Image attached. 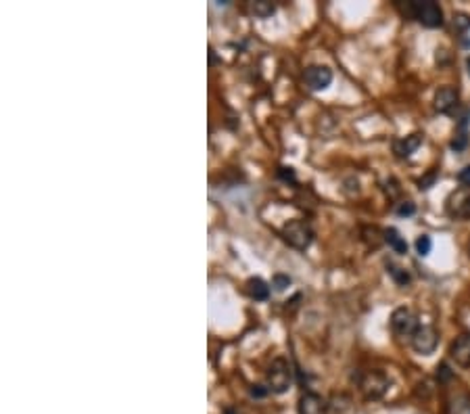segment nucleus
<instances>
[{
  "label": "nucleus",
  "instance_id": "12",
  "mask_svg": "<svg viewBox=\"0 0 470 414\" xmlns=\"http://www.w3.org/2000/svg\"><path fill=\"white\" fill-rule=\"evenodd\" d=\"M422 145V134L420 132H414L406 138H398V141H393V153L402 159L410 157L412 153L418 151V147Z\"/></svg>",
  "mask_w": 470,
  "mask_h": 414
},
{
  "label": "nucleus",
  "instance_id": "1",
  "mask_svg": "<svg viewBox=\"0 0 470 414\" xmlns=\"http://www.w3.org/2000/svg\"><path fill=\"white\" fill-rule=\"evenodd\" d=\"M406 15L414 17L424 28H441L443 26V11L435 0H408Z\"/></svg>",
  "mask_w": 470,
  "mask_h": 414
},
{
  "label": "nucleus",
  "instance_id": "14",
  "mask_svg": "<svg viewBox=\"0 0 470 414\" xmlns=\"http://www.w3.org/2000/svg\"><path fill=\"white\" fill-rule=\"evenodd\" d=\"M382 241L393 249L395 253H400V255H406L408 253V243H406V239L400 235V230L398 228H386L384 233H382Z\"/></svg>",
  "mask_w": 470,
  "mask_h": 414
},
{
  "label": "nucleus",
  "instance_id": "3",
  "mask_svg": "<svg viewBox=\"0 0 470 414\" xmlns=\"http://www.w3.org/2000/svg\"><path fill=\"white\" fill-rule=\"evenodd\" d=\"M282 237H284V241H286L291 247L303 251V249H307V247L311 245V241H313V230H311V226H309L305 220H291V222L284 226Z\"/></svg>",
  "mask_w": 470,
  "mask_h": 414
},
{
  "label": "nucleus",
  "instance_id": "4",
  "mask_svg": "<svg viewBox=\"0 0 470 414\" xmlns=\"http://www.w3.org/2000/svg\"><path fill=\"white\" fill-rule=\"evenodd\" d=\"M293 371L284 358H276L268 368V391L272 393H284L291 387Z\"/></svg>",
  "mask_w": 470,
  "mask_h": 414
},
{
  "label": "nucleus",
  "instance_id": "28",
  "mask_svg": "<svg viewBox=\"0 0 470 414\" xmlns=\"http://www.w3.org/2000/svg\"><path fill=\"white\" fill-rule=\"evenodd\" d=\"M468 253H470V245H468Z\"/></svg>",
  "mask_w": 470,
  "mask_h": 414
},
{
  "label": "nucleus",
  "instance_id": "18",
  "mask_svg": "<svg viewBox=\"0 0 470 414\" xmlns=\"http://www.w3.org/2000/svg\"><path fill=\"white\" fill-rule=\"evenodd\" d=\"M386 272L393 276V281L400 285V287H406L410 285V274L408 270H404L402 266H395V264H386Z\"/></svg>",
  "mask_w": 470,
  "mask_h": 414
},
{
  "label": "nucleus",
  "instance_id": "27",
  "mask_svg": "<svg viewBox=\"0 0 470 414\" xmlns=\"http://www.w3.org/2000/svg\"><path fill=\"white\" fill-rule=\"evenodd\" d=\"M466 65H468V74H470V57H468V61H466Z\"/></svg>",
  "mask_w": 470,
  "mask_h": 414
},
{
  "label": "nucleus",
  "instance_id": "26",
  "mask_svg": "<svg viewBox=\"0 0 470 414\" xmlns=\"http://www.w3.org/2000/svg\"><path fill=\"white\" fill-rule=\"evenodd\" d=\"M266 391H268V389H262V385H253L251 395H255V397H264V395H266Z\"/></svg>",
  "mask_w": 470,
  "mask_h": 414
},
{
  "label": "nucleus",
  "instance_id": "20",
  "mask_svg": "<svg viewBox=\"0 0 470 414\" xmlns=\"http://www.w3.org/2000/svg\"><path fill=\"white\" fill-rule=\"evenodd\" d=\"M431 247H433V241H431V237L429 235H422V237H418L416 239V251H418V255H429L431 253Z\"/></svg>",
  "mask_w": 470,
  "mask_h": 414
},
{
  "label": "nucleus",
  "instance_id": "11",
  "mask_svg": "<svg viewBox=\"0 0 470 414\" xmlns=\"http://www.w3.org/2000/svg\"><path fill=\"white\" fill-rule=\"evenodd\" d=\"M460 95L453 86H443L435 92V111L439 113H451L458 107Z\"/></svg>",
  "mask_w": 470,
  "mask_h": 414
},
{
  "label": "nucleus",
  "instance_id": "13",
  "mask_svg": "<svg viewBox=\"0 0 470 414\" xmlns=\"http://www.w3.org/2000/svg\"><path fill=\"white\" fill-rule=\"evenodd\" d=\"M468 117H470V111H466L460 121H458V128H456V134H453V141H451V149L453 151H462L466 149L468 145Z\"/></svg>",
  "mask_w": 470,
  "mask_h": 414
},
{
  "label": "nucleus",
  "instance_id": "22",
  "mask_svg": "<svg viewBox=\"0 0 470 414\" xmlns=\"http://www.w3.org/2000/svg\"><path fill=\"white\" fill-rule=\"evenodd\" d=\"M288 285H291V279H288V276H282V274H276V276H274V281H272V287H274L276 291H284Z\"/></svg>",
  "mask_w": 470,
  "mask_h": 414
},
{
  "label": "nucleus",
  "instance_id": "9",
  "mask_svg": "<svg viewBox=\"0 0 470 414\" xmlns=\"http://www.w3.org/2000/svg\"><path fill=\"white\" fill-rule=\"evenodd\" d=\"M449 356L458 366H470V333H464L451 341Z\"/></svg>",
  "mask_w": 470,
  "mask_h": 414
},
{
  "label": "nucleus",
  "instance_id": "17",
  "mask_svg": "<svg viewBox=\"0 0 470 414\" xmlns=\"http://www.w3.org/2000/svg\"><path fill=\"white\" fill-rule=\"evenodd\" d=\"M453 30L460 34V38H462V44L464 46H468V40H466V36H468V30H470V17L466 15V13H458L456 17H453Z\"/></svg>",
  "mask_w": 470,
  "mask_h": 414
},
{
  "label": "nucleus",
  "instance_id": "6",
  "mask_svg": "<svg viewBox=\"0 0 470 414\" xmlns=\"http://www.w3.org/2000/svg\"><path fill=\"white\" fill-rule=\"evenodd\" d=\"M391 328L398 337H414V333L420 328L416 314L410 308H398L393 314H391Z\"/></svg>",
  "mask_w": 470,
  "mask_h": 414
},
{
  "label": "nucleus",
  "instance_id": "8",
  "mask_svg": "<svg viewBox=\"0 0 470 414\" xmlns=\"http://www.w3.org/2000/svg\"><path fill=\"white\" fill-rule=\"evenodd\" d=\"M303 80L311 90H326L333 82V72L326 65H311L305 69Z\"/></svg>",
  "mask_w": 470,
  "mask_h": 414
},
{
  "label": "nucleus",
  "instance_id": "19",
  "mask_svg": "<svg viewBox=\"0 0 470 414\" xmlns=\"http://www.w3.org/2000/svg\"><path fill=\"white\" fill-rule=\"evenodd\" d=\"M253 13L257 17H270L274 13V5L268 0H257V3H253Z\"/></svg>",
  "mask_w": 470,
  "mask_h": 414
},
{
  "label": "nucleus",
  "instance_id": "10",
  "mask_svg": "<svg viewBox=\"0 0 470 414\" xmlns=\"http://www.w3.org/2000/svg\"><path fill=\"white\" fill-rule=\"evenodd\" d=\"M299 414H329V404L322 395L307 391L299 397Z\"/></svg>",
  "mask_w": 470,
  "mask_h": 414
},
{
  "label": "nucleus",
  "instance_id": "2",
  "mask_svg": "<svg viewBox=\"0 0 470 414\" xmlns=\"http://www.w3.org/2000/svg\"><path fill=\"white\" fill-rule=\"evenodd\" d=\"M358 385H360V391L366 400H380L389 391L391 381L382 371H366V373L360 375Z\"/></svg>",
  "mask_w": 470,
  "mask_h": 414
},
{
  "label": "nucleus",
  "instance_id": "23",
  "mask_svg": "<svg viewBox=\"0 0 470 414\" xmlns=\"http://www.w3.org/2000/svg\"><path fill=\"white\" fill-rule=\"evenodd\" d=\"M451 377H453V373L449 371V366H447L445 362L437 366V379H439V381H449Z\"/></svg>",
  "mask_w": 470,
  "mask_h": 414
},
{
  "label": "nucleus",
  "instance_id": "21",
  "mask_svg": "<svg viewBox=\"0 0 470 414\" xmlns=\"http://www.w3.org/2000/svg\"><path fill=\"white\" fill-rule=\"evenodd\" d=\"M395 212H398V216H412L416 212V205L412 201H402Z\"/></svg>",
  "mask_w": 470,
  "mask_h": 414
},
{
  "label": "nucleus",
  "instance_id": "7",
  "mask_svg": "<svg viewBox=\"0 0 470 414\" xmlns=\"http://www.w3.org/2000/svg\"><path fill=\"white\" fill-rule=\"evenodd\" d=\"M437 343H439V333L435 326H420L412 337V348L420 356H431L437 350Z\"/></svg>",
  "mask_w": 470,
  "mask_h": 414
},
{
  "label": "nucleus",
  "instance_id": "16",
  "mask_svg": "<svg viewBox=\"0 0 470 414\" xmlns=\"http://www.w3.org/2000/svg\"><path fill=\"white\" fill-rule=\"evenodd\" d=\"M447 414H470V395L460 393L451 397L447 404Z\"/></svg>",
  "mask_w": 470,
  "mask_h": 414
},
{
  "label": "nucleus",
  "instance_id": "24",
  "mask_svg": "<svg viewBox=\"0 0 470 414\" xmlns=\"http://www.w3.org/2000/svg\"><path fill=\"white\" fill-rule=\"evenodd\" d=\"M458 182H460L462 186L470 188V166H466V168H462V170L458 172Z\"/></svg>",
  "mask_w": 470,
  "mask_h": 414
},
{
  "label": "nucleus",
  "instance_id": "25",
  "mask_svg": "<svg viewBox=\"0 0 470 414\" xmlns=\"http://www.w3.org/2000/svg\"><path fill=\"white\" fill-rule=\"evenodd\" d=\"M435 178H437V172H431V176L429 178H422L418 184H420V188H431V184L435 182Z\"/></svg>",
  "mask_w": 470,
  "mask_h": 414
},
{
  "label": "nucleus",
  "instance_id": "5",
  "mask_svg": "<svg viewBox=\"0 0 470 414\" xmlns=\"http://www.w3.org/2000/svg\"><path fill=\"white\" fill-rule=\"evenodd\" d=\"M445 214L453 220H470V188H456L445 201Z\"/></svg>",
  "mask_w": 470,
  "mask_h": 414
},
{
  "label": "nucleus",
  "instance_id": "15",
  "mask_svg": "<svg viewBox=\"0 0 470 414\" xmlns=\"http://www.w3.org/2000/svg\"><path fill=\"white\" fill-rule=\"evenodd\" d=\"M247 293H249L253 299H257V302H266V299L270 297V287H268V283L262 281V279H249V281H247Z\"/></svg>",
  "mask_w": 470,
  "mask_h": 414
}]
</instances>
